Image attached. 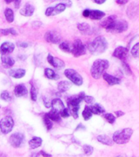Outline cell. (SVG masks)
<instances>
[{
	"label": "cell",
	"instance_id": "1",
	"mask_svg": "<svg viewBox=\"0 0 139 157\" xmlns=\"http://www.w3.org/2000/svg\"><path fill=\"white\" fill-rule=\"evenodd\" d=\"M85 93L83 92H81L77 95L72 96L71 98L67 99V105H68V110L70 111V114L72 115L75 119H77L79 117V110L80 107V102L83 100L85 97Z\"/></svg>",
	"mask_w": 139,
	"mask_h": 157
},
{
	"label": "cell",
	"instance_id": "2",
	"mask_svg": "<svg viewBox=\"0 0 139 157\" xmlns=\"http://www.w3.org/2000/svg\"><path fill=\"white\" fill-rule=\"evenodd\" d=\"M107 46L106 39L103 36H98L88 44V49L92 54H101L106 50Z\"/></svg>",
	"mask_w": 139,
	"mask_h": 157
},
{
	"label": "cell",
	"instance_id": "3",
	"mask_svg": "<svg viewBox=\"0 0 139 157\" xmlns=\"http://www.w3.org/2000/svg\"><path fill=\"white\" fill-rule=\"evenodd\" d=\"M109 65L110 64H109V61L107 60H103V59L96 60L91 67V75L96 79L100 78L102 76L103 74L105 73V71L108 69Z\"/></svg>",
	"mask_w": 139,
	"mask_h": 157
},
{
	"label": "cell",
	"instance_id": "4",
	"mask_svg": "<svg viewBox=\"0 0 139 157\" xmlns=\"http://www.w3.org/2000/svg\"><path fill=\"white\" fill-rule=\"evenodd\" d=\"M133 129L129 128L118 130L113 134V142L119 145L125 144V143L129 142V141L131 138V136L133 135Z\"/></svg>",
	"mask_w": 139,
	"mask_h": 157
},
{
	"label": "cell",
	"instance_id": "5",
	"mask_svg": "<svg viewBox=\"0 0 139 157\" xmlns=\"http://www.w3.org/2000/svg\"><path fill=\"white\" fill-rule=\"evenodd\" d=\"M64 74L69 80L72 82V83L76 86H81L83 83V77L79 75V74L73 69H66V71H64Z\"/></svg>",
	"mask_w": 139,
	"mask_h": 157
},
{
	"label": "cell",
	"instance_id": "6",
	"mask_svg": "<svg viewBox=\"0 0 139 157\" xmlns=\"http://www.w3.org/2000/svg\"><path fill=\"white\" fill-rule=\"evenodd\" d=\"M14 127V120L11 116L7 115L0 120V130L3 134H7L12 131Z\"/></svg>",
	"mask_w": 139,
	"mask_h": 157
},
{
	"label": "cell",
	"instance_id": "7",
	"mask_svg": "<svg viewBox=\"0 0 139 157\" xmlns=\"http://www.w3.org/2000/svg\"><path fill=\"white\" fill-rule=\"evenodd\" d=\"M71 53L74 56L78 57L82 55H84L86 53V48L83 42L81 41L79 39H76L73 43L72 48H71Z\"/></svg>",
	"mask_w": 139,
	"mask_h": 157
},
{
	"label": "cell",
	"instance_id": "8",
	"mask_svg": "<svg viewBox=\"0 0 139 157\" xmlns=\"http://www.w3.org/2000/svg\"><path fill=\"white\" fill-rule=\"evenodd\" d=\"M11 146L15 148L21 147L25 143V135L22 132H14L9 138Z\"/></svg>",
	"mask_w": 139,
	"mask_h": 157
},
{
	"label": "cell",
	"instance_id": "9",
	"mask_svg": "<svg viewBox=\"0 0 139 157\" xmlns=\"http://www.w3.org/2000/svg\"><path fill=\"white\" fill-rule=\"evenodd\" d=\"M129 28V24L125 20H115L110 31L114 33H122L126 31Z\"/></svg>",
	"mask_w": 139,
	"mask_h": 157
},
{
	"label": "cell",
	"instance_id": "10",
	"mask_svg": "<svg viewBox=\"0 0 139 157\" xmlns=\"http://www.w3.org/2000/svg\"><path fill=\"white\" fill-rule=\"evenodd\" d=\"M83 16L86 18H90L92 20H101L105 17L106 13L99 10L85 9L83 12Z\"/></svg>",
	"mask_w": 139,
	"mask_h": 157
},
{
	"label": "cell",
	"instance_id": "11",
	"mask_svg": "<svg viewBox=\"0 0 139 157\" xmlns=\"http://www.w3.org/2000/svg\"><path fill=\"white\" fill-rule=\"evenodd\" d=\"M44 39L47 42H48L50 44H60L61 42V37L59 36V34L55 31H48L44 34Z\"/></svg>",
	"mask_w": 139,
	"mask_h": 157
},
{
	"label": "cell",
	"instance_id": "12",
	"mask_svg": "<svg viewBox=\"0 0 139 157\" xmlns=\"http://www.w3.org/2000/svg\"><path fill=\"white\" fill-rule=\"evenodd\" d=\"M47 61H48V63L52 66L54 68L56 69H61L65 67V62L63 61H61V59L55 57V56H52L51 54L48 55L47 57Z\"/></svg>",
	"mask_w": 139,
	"mask_h": 157
},
{
	"label": "cell",
	"instance_id": "13",
	"mask_svg": "<svg viewBox=\"0 0 139 157\" xmlns=\"http://www.w3.org/2000/svg\"><path fill=\"white\" fill-rule=\"evenodd\" d=\"M128 54H129V49L125 47L120 46L115 49V51L113 52V56L116 58L124 61L127 57Z\"/></svg>",
	"mask_w": 139,
	"mask_h": 157
},
{
	"label": "cell",
	"instance_id": "14",
	"mask_svg": "<svg viewBox=\"0 0 139 157\" xmlns=\"http://www.w3.org/2000/svg\"><path fill=\"white\" fill-rule=\"evenodd\" d=\"M139 13L138 4L136 2H132L127 8V15L130 19H136Z\"/></svg>",
	"mask_w": 139,
	"mask_h": 157
},
{
	"label": "cell",
	"instance_id": "15",
	"mask_svg": "<svg viewBox=\"0 0 139 157\" xmlns=\"http://www.w3.org/2000/svg\"><path fill=\"white\" fill-rule=\"evenodd\" d=\"M15 45L11 42H4L0 46V53L2 55H7L14 51Z\"/></svg>",
	"mask_w": 139,
	"mask_h": 157
},
{
	"label": "cell",
	"instance_id": "16",
	"mask_svg": "<svg viewBox=\"0 0 139 157\" xmlns=\"http://www.w3.org/2000/svg\"><path fill=\"white\" fill-rule=\"evenodd\" d=\"M51 108L52 110L60 113L65 108V105L60 98H54L51 101Z\"/></svg>",
	"mask_w": 139,
	"mask_h": 157
},
{
	"label": "cell",
	"instance_id": "17",
	"mask_svg": "<svg viewBox=\"0 0 139 157\" xmlns=\"http://www.w3.org/2000/svg\"><path fill=\"white\" fill-rule=\"evenodd\" d=\"M34 7L30 3H25L24 5V7H22L21 11H20V13L24 16V17H31L33 16L34 12Z\"/></svg>",
	"mask_w": 139,
	"mask_h": 157
},
{
	"label": "cell",
	"instance_id": "18",
	"mask_svg": "<svg viewBox=\"0 0 139 157\" xmlns=\"http://www.w3.org/2000/svg\"><path fill=\"white\" fill-rule=\"evenodd\" d=\"M117 19L115 16H110V17H106L105 20H103L102 22L101 23V25L105 28L106 29H107L108 31H110L111 28L113 26L114 22L115 21V20Z\"/></svg>",
	"mask_w": 139,
	"mask_h": 157
},
{
	"label": "cell",
	"instance_id": "19",
	"mask_svg": "<svg viewBox=\"0 0 139 157\" xmlns=\"http://www.w3.org/2000/svg\"><path fill=\"white\" fill-rule=\"evenodd\" d=\"M28 93L26 86L21 83V84H17L14 88V95L17 98H21V97H24Z\"/></svg>",
	"mask_w": 139,
	"mask_h": 157
},
{
	"label": "cell",
	"instance_id": "20",
	"mask_svg": "<svg viewBox=\"0 0 139 157\" xmlns=\"http://www.w3.org/2000/svg\"><path fill=\"white\" fill-rule=\"evenodd\" d=\"M102 77L103 78H104V80H105L110 86L116 85V84L120 83V78H116V77H115V76L110 75L106 73V72L102 75Z\"/></svg>",
	"mask_w": 139,
	"mask_h": 157
},
{
	"label": "cell",
	"instance_id": "21",
	"mask_svg": "<svg viewBox=\"0 0 139 157\" xmlns=\"http://www.w3.org/2000/svg\"><path fill=\"white\" fill-rule=\"evenodd\" d=\"M8 74L12 78L19 79L25 75V70L24 69H12V70H10Z\"/></svg>",
	"mask_w": 139,
	"mask_h": 157
},
{
	"label": "cell",
	"instance_id": "22",
	"mask_svg": "<svg viewBox=\"0 0 139 157\" xmlns=\"http://www.w3.org/2000/svg\"><path fill=\"white\" fill-rule=\"evenodd\" d=\"M1 61L4 68H11L15 64L14 59L12 58V56H7V55H2L1 56Z\"/></svg>",
	"mask_w": 139,
	"mask_h": 157
},
{
	"label": "cell",
	"instance_id": "23",
	"mask_svg": "<svg viewBox=\"0 0 139 157\" xmlns=\"http://www.w3.org/2000/svg\"><path fill=\"white\" fill-rule=\"evenodd\" d=\"M77 28L79 31L82 32V34H92V28H91L90 25H88V23H79V24L77 25Z\"/></svg>",
	"mask_w": 139,
	"mask_h": 157
},
{
	"label": "cell",
	"instance_id": "24",
	"mask_svg": "<svg viewBox=\"0 0 139 157\" xmlns=\"http://www.w3.org/2000/svg\"><path fill=\"white\" fill-rule=\"evenodd\" d=\"M42 142H43V140L41 137H34L29 141V146L31 149H36L41 146Z\"/></svg>",
	"mask_w": 139,
	"mask_h": 157
},
{
	"label": "cell",
	"instance_id": "25",
	"mask_svg": "<svg viewBox=\"0 0 139 157\" xmlns=\"http://www.w3.org/2000/svg\"><path fill=\"white\" fill-rule=\"evenodd\" d=\"M66 8V6L64 4L63 2H60L58 4H56L54 7H52V16L60 14L61 12H63Z\"/></svg>",
	"mask_w": 139,
	"mask_h": 157
},
{
	"label": "cell",
	"instance_id": "26",
	"mask_svg": "<svg viewBox=\"0 0 139 157\" xmlns=\"http://www.w3.org/2000/svg\"><path fill=\"white\" fill-rule=\"evenodd\" d=\"M46 115L52 122H61V115H60V113L56 112V111L51 110L49 112L46 113Z\"/></svg>",
	"mask_w": 139,
	"mask_h": 157
},
{
	"label": "cell",
	"instance_id": "27",
	"mask_svg": "<svg viewBox=\"0 0 139 157\" xmlns=\"http://www.w3.org/2000/svg\"><path fill=\"white\" fill-rule=\"evenodd\" d=\"M71 83L68 81H61L57 84V88L61 93H65L71 88Z\"/></svg>",
	"mask_w": 139,
	"mask_h": 157
},
{
	"label": "cell",
	"instance_id": "28",
	"mask_svg": "<svg viewBox=\"0 0 139 157\" xmlns=\"http://www.w3.org/2000/svg\"><path fill=\"white\" fill-rule=\"evenodd\" d=\"M44 75H45V77L47 78H48V79H54V80H56V79H57L59 78L58 75L53 70H52L50 68H46L44 70Z\"/></svg>",
	"mask_w": 139,
	"mask_h": 157
},
{
	"label": "cell",
	"instance_id": "29",
	"mask_svg": "<svg viewBox=\"0 0 139 157\" xmlns=\"http://www.w3.org/2000/svg\"><path fill=\"white\" fill-rule=\"evenodd\" d=\"M98 142H100L102 144L107 145V146H112L113 145V140L110 137H108L106 135H99L97 137Z\"/></svg>",
	"mask_w": 139,
	"mask_h": 157
},
{
	"label": "cell",
	"instance_id": "30",
	"mask_svg": "<svg viewBox=\"0 0 139 157\" xmlns=\"http://www.w3.org/2000/svg\"><path fill=\"white\" fill-rule=\"evenodd\" d=\"M89 107H90L92 113L95 114V115H101V114H103L105 112V109L100 104H94V105H91Z\"/></svg>",
	"mask_w": 139,
	"mask_h": 157
},
{
	"label": "cell",
	"instance_id": "31",
	"mask_svg": "<svg viewBox=\"0 0 139 157\" xmlns=\"http://www.w3.org/2000/svg\"><path fill=\"white\" fill-rule=\"evenodd\" d=\"M5 19L8 23H12L14 21V12L11 8H6L4 11Z\"/></svg>",
	"mask_w": 139,
	"mask_h": 157
},
{
	"label": "cell",
	"instance_id": "32",
	"mask_svg": "<svg viewBox=\"0 0 139 157\" xmlns=\"http://www.w3.org/2000/svg\"><path fill=\"white\" fill-rule=\"evenodd\" d=\"M17 35L18 33L13 28H8V29H0V35L1 36H7V35Z\"/></svg>",
	"mask_w": 139,
	"mask_h": 157
},
{
	"label": "cell",
	"instance_id": "33",
	"mask_svg": "<svg viewBox=\"0 0 139 157\" xmlns=\"http://www.w3.org/2000/svg\"><path fill=\"white\" fill-rule=\"evenodd\" d=\"M82 115H83V118L84 120H88L92 117L93 115V113L91 111L90 107L88 105H86L84 109H83V112H82Z\"/></svg>",
	"mask_w": 139,
	"mask_h": 157
},
{
	"label": "cell",
	"instance_id": "34",
	"mask_svg": "<svg viewBox=\"0 0 139 157\" xmlns=\"http://www.w3.org/2000/svg\"><path fill=\"white\" fill-rule=\"evenodd\" d=\"M59 48L61 51L65 52H71L72 46H71L67 42H62L59 44Z\"/></svg>",
	"mask_w": 139,
	"mask_h": 157
},
{
	"label": "cell",
	"instance_id": "35",
	"mask_svg": "<svg viewBox=\"0 0 139 157\" xmlns=\"http://www.w3.org/2000/svg\"><path fill=\"white\" fill-rule=\"evenodd\" d=\"M37 98H38V89H37L36 86L32 84L31 83V88H30V98H31L32 101L37 100Z\"/></svg>",
	"mask_w": 139,
	"mask_h": 157
},
{
	"label": "cell",
	"instance_id": "36",
	"mask_svg": "<svg viewBox=\"0 0 139 157\" xmlns=\"http://www.w3.org/2000/svg\"><path fill=\"white\" fill-rule=\"evenodd\" d=\"M44 125H45V127H46L47 130H51L52 128V126H53V122L50 119H49L48 116H47V115L45 114V115H44Z\"/></svg>",
	"mask_w": 139,
	"mask_h": 157
},
{
	"label": "cell",
	"instance_id": "37",
	"mask_svg": "<svg viewBox=\"0 0 139 157\" xmlns=\"http://www.w3.org/2000/svg\"><path fill=\"white\" fill-rule=\"evenodd\" d=\"M0 98L4 101H12V96L10 95V93L7 91H2L0 94Z\"/></svg>",
	"mask_w": 139,
	"mask_h": 157
},
{
	"label": "cell",
	"instance_id": "38",
	"mask_svg": "<svg viewBox=\"0 0 139 157\" xmlns=\"http://www.w3.org/2000/svg\"><path fill=\"white\" fill-rule=\"evenodd\" d=\"M131 54H132L133 57L139 58V42L132 48V49H131Z\"/></svg>",
	"mask_w": 139,
	"mask_h": 157
},
{
	"label": "cell",
	"instance_id": "39",
	"mask_svg": "<svg viewBox=\"0 0 139 157\" xmlns=\"http://www.w3.org/2000/svg\"><path fill=\"white\" fill-rule=\"evenodd\" d=\"M104 118H105V120L109 122L110 124H114L115 121V115L111 114V113H107V114H106L104 115Z\"/></svg>",
	"mask_w": 139,
	"mask_h": 157
},
{
	"label": "cell",
	"instance_id": "40",
	"mask_svg": "<svg viewBox=\"0 0 139 157\" xmlns=\"http://www.w3.org/2000/svg\"><path fill=\"white\" fill-rule=\"evenodd\" d=\"M83 150L84 154L87 155H90L93 154V147H91L89 145H84L83 147Z\"/></svg>",
	"mask_w": 139,
	"mask_h": 157
},
{
	"label": "cell",
	"instance_id": "41",
	"mask_svg": "<svg viewBox=\"0 0 139 157\" xmlns=\"http://www.w3.org/2000/svg\"><path fill=\"white\" fill-rule=\"evenodd\" d=\"M60 115H61V118H68L70 117V111H69L68 108H64L63 110H61V112H60Z\"/></svg>",
	"mask_w": 139,
	"mask_h": 157
},
{
	"label": "cell",
	"instance_id": "42",
	"mask_svg": "<svg viewBox=\"0 0 139 157\" xmlns=\"http://www.w3.org/2000/svg\"><path fill=\"white\" fill-rule=\"evenodd\" d=\"M43 101H44V106L46 108H50L51 107V101L49 100L48 98L46 97H43Z\"/></svg>",
	"mask_w": 139,
	"mask_h": 157
},
{
	"label": "cell",
	"instance_id": "43",
	"mask_svg": "<svg viewBox=\"0 0 139 157\" xmlns=\"http://www.w3.org/2000/svg\"><path fill=\"white\" fill-rule=\"evenodd\" d=\"M123 67L125 68V71L127 75H132V71L130 70L129 65L127 63H125V61H123Z\"/></svg>",
	"mask_w": 139,
	"mask_h": 157
},
{
	"label": "cell",
	"instance_id": "44",
	"mask_svg": "<svg viewBox=\"0 0 139 157\" xmlns=\"http://www.w3.org/2000/svg\"><path fill=\"white\" fill-rule=\"evenodd\" d=\"M83 100L85 101V102L87 104H93V102L94 101V98L93 97H91V96H85Z\"/></svg>",
	"mask_w": 139,
	"mask_h": 157
},
{
	"label": "cell",
	"instance_id": "45",
	"mask_svg": "<svg viewBox=\"0 0 139 157\" xmlns=\"http://www.w3.org/2000/svg\"><path fill=\"white\" fill-rule=\"evenodd\" d=\"M39 155H41L43 157H52L51 155L48 154V153H46L44 151H41L39 152Z\"/></svg>",
	"mask_w": 139,
	"mask_h": 157
},
{
	"label": "cell",
	"instance_id": "46",
	"mask_svg": "<svg viewBox=\"0 0 139 157\" xmlns=\"http://www.w3.org/2000/svg\"><path fill=\"white\" fill-rule=\"evenodd\" d=\"M115 1H116V2H117L118 4L124 5L125 4V3H127L129 0H115Z\"/></svg>",
	"mask_w": 139,
	"mask_h": 157
},
{
	"label": "cell",
	"instance_id": "47",
	"mask_svg": "<svg viewBox=\"0 0 139 157\" xmlns=\"http://www.w3.org/2000/svg\"><path fill=\"white\" fill-rule=\"evenodd\" d=\"M42 23L39 21H35L33 23V26L35 27V28H39V27H41Z\"/></svg>",
	"mask_w": 139,
	"mask_h": 157
},
{
	"label": "cell",
	"instance_id": "48",
	"mask_svg": "<svg viewBox=\"0 0 139 157\" xmlns=\"http://www.w3.org/2000/svg\"><path fill=\"white\" fill-rule=\"evenodd\" d=\"M21 0H16V1H15L14 4L16 8H19L20 5H21Z\"/></svg>",
	"mask_w": 139,
	"mask_h": 157
},
{
	"label": "cell",
	"instance_id": "49",
	"mask_svg": "<svg viewBox=\"0 0 139 157\" xmlns=\"http://www.w3.org/2000/svg\"><path fill=\"white\" fill-rule=\"evenodd\" d=\"M115 115L117 117H120V116H122V115H125V113L122 112L121 110H117V111H115Z\"/></svg>",
	"mask_w": 139,
	"mask_h": 157
},
{
	"label": "cell",
	"instance_id": "50",
	"mask_svg": "<svg viewBox=\"0 0 139 157\" xmlns=\"http://www.w3.org/2000/svg\"><path fill=\"white\" fill-rule=\"evenodd\" d=\"M106 0H93V2H96L97 4H102Z\"/></svg>",
	"mask_w": 139,
	"mask_h": 157
},
{
	"label": "cell",
	"instance_id": "51",
	"mask_svg": "<svg viewBox=\"0 0 139 157\" xmlns=\"http://www.w3.org/2000/svg\"><path fill=\"white\" fill-rule=\"evenodd\" d=\"M19 47H21V48H27L28 47V44L27 43H19Z\"/></svg>",
	"mask_w": 139,
	"mask_h": 157
},
{
	"label": "cell",
	"instance_id": "52",
	"mask_svg": "<svg viewBox=\"0 0 139 157\" xmlns=\"http://www.w3.org/2000/svg\"><path fill=\"white\" fill-rule=\"evenodd\" d=\"M15 1H16V0H5V2L7 3V4H9L11 2H14Z\"/></svg>",
	"mask_w": 139,
	"mask_h": 157
},
{
	"label": "cell",
	"instance_id": "53",
	"mask_svg": "<svg viewBox=\"0 0 139 157\" xmlns=\"http://www.w3.org/2000/svg\"><path fill=\"white\" fill-rule=\"evenodd\" d=\"M79 128V129H80V128H83V129H84L85 128L83 127V125H82V124H79V125H78V127L76 128V130H78Z\"/></svg>",
	"mask_w": 139,
	"mask_h": 157
},
{
	"label": "cell",
	"instance_id": "54",
	"mask_svg": "<svg viewBox=\"0 0 139 157\" xmlns=\"http://www.w3.org/2000/svg\"><path fill=\"white\" fill-rule=\"evenodd\" d=\"M51 1H56V0H51Z\"/></svg>",
	"mask_w": 139,
	"mask_h": 157
},
{
	"label": "cell",
	"instance_id": "55",
	"mask_svg": "<svg viewBox=\"0 0 139 157\" xmlns=\"http://www.w3.org/2000/svg\"><path fill=\"white\" fill-rule=\"evenodd\" d=\"M116 157H122V156H116Z\"/></svg>",
	"mask_w": 139,
	"mask_h": 157
}]
</instances>
